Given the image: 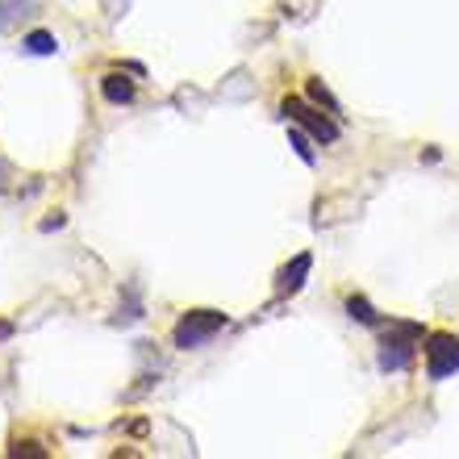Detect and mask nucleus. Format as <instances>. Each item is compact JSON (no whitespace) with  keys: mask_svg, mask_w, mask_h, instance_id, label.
Masks as SVG:
<instances>
[{"mask_svg":"<svg viewBox=\"0 0 459 459\" xmlns=\"http://www.w3.org/2000/svg\"><path fill=\"white\" fill-rule=\"evenodd\" d=\"M221 326H226V313H217V310H192V313H184V318L176 322V330H172V342H176L180 351H192V347L209 342V338H213Z\"/></svg>","mask_w":459,"mask_h":459,"instance_id":"obj_1","label":"nucleus"},{"mask_svg":"<svg viewBox=\"0 0 459 459\" xmlns=\"http://www.w3.org/2000/svg\"><path fill=\"white\" fill-rule=\"evenodd\" d=\"M414 342H422V326H414V322L392 326V334L380 342V367L384 372H401L414 359Z\"/></svg>","mask_w":459,"mask_h":459,"instance_id":"obj_2","label":"nucleus"},{"mask_svg":"<svg viewBox=\"0 0 459 459\" xmlns=\"http://www.w3.org/2000/svg\"><path fill=\"white\" fill-rule=\"evenodd\" d=\"M459 372V338L455 334H431L426 338V376L447 380Z\"/></svg>","mask_w":459,"mask_h":459,"instance_id":"obj_3","label":"nucleus"},{"mask_svg":"<svg viewBox=\"0 0 459 459\" xmlns=\"http://www.w3.org/2000/svg\"><path fill=\"white\" fill-rule=\"evenodd\" d=\"M284 113H288L297 125H305V130H310V138H318V142H334V138H338V125L330 122L326 113H318L313 105L297 101V96H288V101H284Z\"/></svg>","mask_w":459,"mask_h":459,"instance_id":"obj_4","label":"nucleus"},{"mask_svg":"<svg viewBox=\"0 0 459 459\" xmlns=\"http://www.w3.org/2000/svg\"><path fill=\"white\" fill-rule=\"evenodd\" d=\"M310 268H313V255L310 251H301L288 268H280V276H276V293L280 297H293V293H301V284H305V276H310Z\"/></svg>","mask_w":459,"mask_h":459,"instance_id":"obj_5","label":"nucleus"},{"mask_svg":"<svg viewBox=\"0 0 459 459\" xmlns=\"http://www.w3.org/2000/svg\"><path fill=\"white\" fill-rule=\"evenodd\" d=\"M42 9V0H0V34L4 29H13L17 21H26Z\"/></svg>","mask_w":459,"mask_h":459,"instance_id":"obj_6","label":"nucleus"},{"mask_svg":"<svg viewBox=\"0 0 459 459\" xmlns=\"http://www.w3.org/2000/svg\"><path fill=\"white\" fill-rule=\"evenodd\" d=\"M101 93H105L109 105H130L134 101V80H125L117 71H109L105 80H101Z\"/></svg>","mask_w":459,"mask_h":459,"instance_id":"obj_7","label":"nucleus"},{"mask_svg":"<svg viewBox=\"0 0 459 459\" xmlns=\"http://www.w3.org/2000/svg\"><path fill=\"white\" fill-rule=\"evenodd\" d=\"M26 54H38V59H46V54H54L59 51V38L54 34H46V29H34V34H26Z\"/></svg>","mask_w":459,"mask_h":459,"instance_id":"obj_8","label":"nucleus"},{"mask_svg":"<svg viewBox=\"0 0 459 459\" xmlns=\"http://www.w3.org/2000/svg\"><path fill=\"white\" fill-rule=\"evenodd\" d=\"M347 313H351V318H359L364 326H376V310H372L364 297H351V301H347Z\"/></svg>","mask_w":459,"mask_h":459,"instance_id":"obj_9","label":"nucleus"},{"mask_svg":"<svg viewBox=\"0 0 459 459\" xmlns=\"http://www.w3.org/2000/svg\"><path fill=\"white\" fill-rule=\"evenodd\" d=\"M310 101H313V105H326V109H330V113H338L334 96L326 93V84H322V80H310Z\"/></svg>","mask_w":459,"mask_h":459,"instance_id":"obj_10","label":"nucleus"},{"mask_svg":"<svg viewBox=\"0 0 459 459\" xmlns=\"http://www.w3.org/2000/svg\"><path fill=\"white\" fill-rule=\"evenodd\" d=\"M288 142H293V147H297V155L305 163H313V147H310V138L301 134V130H288Z\"/></svg>","mask_w":459,"mask_h":459,"instance_id":"obj_11","label":"nucleus"},{"mask_svg":"<svg viewBox=\"0 0 459 459\" xmlns=\"http://www.w3.org/2000/svg\"><path fill=\"white\" fill-rule=\"evenodd\" d=\"M0 176H4V167H0ZM0 189H4V180H0Z\"/></svg>","mask_w":459,"mask_h":459,"instance_id":"obj_12","label":"nucleus"}]
</instances>
